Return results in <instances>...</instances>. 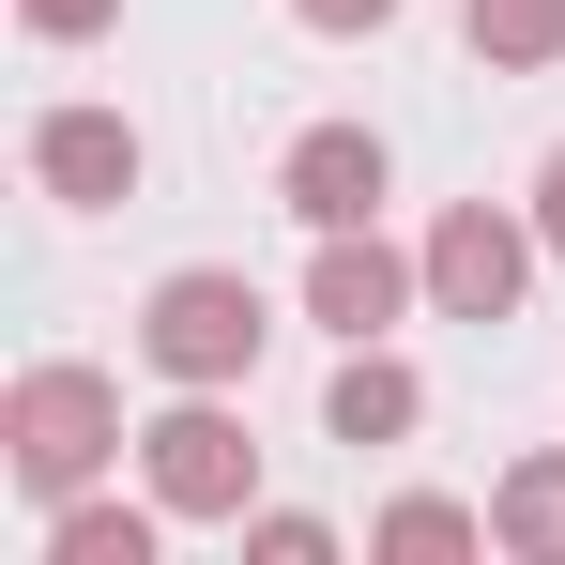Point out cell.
Masks as SVG:
<instances>
[{
  "instance_id": "obj_1",
  "label": "cell",
  "mask_w": 565,
  "mask_h": 565,
  "mask_svg": "<svg viewBox=\"0 0 565 565\" xmlns=\"http://www.w3.org/2000/svg\"><path fill=\"white\" fill-rule=\"evenodd\" d=\"M260 337H276V306H260V276H230V260H184V276H153V306H138L153 382H245Z\"/></svg>"
},
{
  "instance_id": "obj_2",
  "label": "cell",
  "mask_w": 565,
  "mask_h": 565,
  "mask_svg": "<svg viewBox=\"0 0 565 565\" xmlns=\"http://www.w3.org/2000/svg\"><path fill=\"white\" fill-rule=\"evenodd\" d=\"M0 444H15V489L31 504H62V489H93L107 444H122V397L93 367H31L15 382V413H0Z\"/></svg>"
},
{
  "instance_id": "obj_3",
  "label": "cell",
  "mask_w": 565,
  "mask_h": 565,
  "mask_svg": "<svg viewBox=\"0 0 565 565\" xmlns=\"http://www.w3.org/2000/svg\"><path fill=\"white\" fill-rule=\"evenodd\" d=\"M138 459H153V504L169 520H245V489H260V444L214 413V382H184V413L138 428Z\"/></svg>"
},
{
  "instance_id": "obj_4",
  "label": "cell",
  "mask_w": 565,
  "mask_h": 565,
  "mask_svg": "<svg viewBox=\"0 0 565 565\" xmlns=\"http://www.w3.org/2000/svg\"><path fill=\"white\" fill-rule=\"evenodd\" d=\"M382 184H397V153H382L367 122H306V138L276 153V199L306 214V230H367Z\"/></svg>"
},
{
  "instance_id": "obj_5",
  "label": "cell",
  "mask_w": 565,
  "mask_h": 565,
  "mask_svg": "<svg viewBox=\"0 0 565 565\" xmlns=\"http://www.w3.org/2000/svg\"><path fill=\"white\" fill-rule=\"evenodd\" d=\"M31 184L62 199V214L138 199V122H122V107H46V122H31Z\"/></svg>"
},
{
  "instance_id": "obj_6",
  "label": "cell",
  "mask_w": 565,
  "mask_h": 565,
  "mask_svg": "<svg viewBox=\"0 0 565 565\" xmlns=\"http://www.w3.org/2000/svg\"><path fill=\"white\" fill-rule=\"evenodd\" d=\"M520 276H535V245H520L489 199H459V214L428 230V306H444V321H504V306H520Z\"/></svg>"
},
{
  "instance_id": "obj_7",
  "label": "cell",
  "mask_w": 565,
  "mask_h": 565,
  "mask_svg": "<svg viewBox=\"0 0 565 565\" xmlns=\"http://www.w3.org/2000/svg\"><path fill=\"white\" fill-rule=\"evenodd\" d=\"M397 306H413V260H382L367 230H321V260H306V321H337V337H397Z\"/></svg>"
},
{
  "instance_id": "obj_8",
  "label": "cell",
  "mask_w": 565,
  "mask_h": 565,
  "mask_svg": "<svg viewBox=\"0 0 565 565\" xmlns=\"http://www.w3.org/2000/svg\"><path fill=\"white\" fill-rule=\"evenodd\" d=\"M413 413H428V382L397 367L382 337H352V367H337V397H321V428H337V444H413Z\"/></svg>"
},
{
  "instance_id": "obj_9",
  "label": "cell",
  "mask_w": 565,
  "mask_h": 565,
  "mask_svg": "<svg viewBox=\"0 0 565 565\" xmlns=\"http://www.w3.org/2000/svg\"><path fill=\"white\" fill-rule=\"evenodd\" d=\"M153 520H169V504H77V489H62V504H46V565H153Z\"/></svg>"
},
{
  "instance_id": "obj_10",
  "label": "cell",
  "mask_w": 565,
  "mask_h": 565,
  "mask_svg": "<svg viewBox=\"0 0 565 565\" xmlns=\"http://www.w3.org/2000/svg\"><path fill=\"white\" fill-rule=\"evenodd\" d=\"M489 535L535 551V565H565V459H520V473H504V489H489Z\"/></svg>"
},
{
  "instance_id": "obj_11",
  "label": "cell",
  "mask_w": 565,
  "mask_h": 565,
  "mask_svg": "<svg viewBox=\"0 0 565 565\" xmlns=\"http://www.w3.org/2000/svg\"><path fill=\"white\" fill-rule=\"evenodd\" d=\"M459 31H473V62H504V77H520V62H551V46H565V0H473Z\"/></svg>"
},
{
  "instance_id": "obj_12",
  "label": "cell",
  "mask_w": 565,
  "mask_h": 565,
  "mask_svg": "<svg viewBox=\"0 0 565 565\" xmlns=\"http://www.w3.org/2000/svg\"><path fill=\"white\" fill-rule=\"evenodd\" d=\"M367 551H489V520H473V504H444V489H397V504L367 520Z\"/></svg>"
},
{
  "instance_id": "obj_13",
  "label": "cell",
  "mask_w": 565,
  "mask_h": 565,
  "mask_svg": "<svg viewBox=\"0 0 565 565\" xmlns=\"http://www.w3.org/2000/svg\"><path fill=\"white\" fill-rule=\"evenodd\" d=\"M245 551H260V565H321V551H337V520H306V504H260V520H245Z\"/></svg>"
},
{
  "instance_id": "obj_14",
  "label": "cell",
  "mask_w": 565,
  "mask_h": 565,
  "mask_svg": "<svg viewBox=\"0 0 565 565\" xmlns=\"http://www.w3.org/2000/svg\"><path fill=\"white\" fill-rule=\"evenodd\" d=\"M15 15H31L46 46H93V31H107V15H122V0H15Z\"/></svg>"
},
{
  "instance_id": "obj_15",
  "label": "cell",
  "mask_w": 565,
  "mask_h": 565,
  "mask_svg": "<svg viewBox=\"0 0 565 565\" xmlns=\"http://www.w3.org/2000/svg\"><path fill=\"white\" fill-rule=\"evenodd\" d=\"M290 15H306V31H382L397 0H290Z\"/></svg>"
},
{
  "instance_id": "obj_16",
  "label": "cell",
  "mask_w": 565,
  "mask_h": 565,
  "mask_svg": "<svg viewBox=\"0 0 565 565\" xmlns=\"http://www.w3.org/2000/svg\"><path fill=\"white\" fill-rule=\"evenodd\" d=\"M535 245H551V260H565V153H551V169H535Z\"/></svg>"
}]
</instances>
